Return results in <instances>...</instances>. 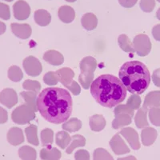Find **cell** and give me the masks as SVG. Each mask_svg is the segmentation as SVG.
Listing matches in <instances>:
<instances>
[{"label":"cell","instance_id":"cell-36","mask_svg":"<svg viewBox=\"0 0 160 160\" xmlns=\"http://www.w3.org/2000/svg\"><path fill=\"white\" fill-rule=\"evenodd\" d=\"M148 113L151 123L156 127H160V108H151L148 110Z\"/></svg>","mask_w":160,"mask_h":160},{"label":"cell","instance_id":"cell-7","mask_svg":"<svg viewBox=\"0 0 160 160\" xmlns=\"http://www.w3.org/2000/svg\"><path fill=\"white\" fill-rule=\"evenodd\" d=\"M22 66L25 72L30 76H38L42 71V64L40 61L34 56L27 57L23 60Z\"/></svg>","mask_w":160,"mask_h":160},{"label":"cell","instance_id":"cell-46","mask_svg":"<svg viewBox=\"0 0 160 160\" xmlns=\"http://www.w3.org/2000/svg\"><path fill=\"white\" fill-rule=\"evenodd\" d=\"M8 119V111L0 107V124L5 123Z\"/></svg>","mask_w":160,"mask_h":160},{"label":"cell","instance_id":"cell-27","mask_svg":"<svg viewBox=\"0 0 160 160\" xmlns=\"http://www.w3.org/2000/svg\"><path fill=\"white\" fill-rule=\"evenodd\" d=\"M71 142V137L67 131H58L55 135V142L61 149H66Z\"/></svg>","mask_w":160,"mask_h":160},{"label":"cell","instance_id":"cell-22","mask_svg":"<svg viewBox=\"0 0 160 160\" xmlns=\"http://www.w3.org/2000/svg\"><path fill=\"white\" fill-rule=\"evenodd\" d=\"M89 125L91 131L99 132L105 128L106 119L102 115H92L90 117Z\"/></svg>","mask_w":160,"mask_h":160},{"label":"cell","instance_id":"cell-45","mask_svg":"<svg viewBox=\"0 0 160 160\" xmlns=\"http://www.w3.org/2000/svg\"><path fill=\"white\" fill-rule=\"evenodd\" d=\"M138 0H118L120 5L125 8H131L136 4Z\"/></svg>","mask_w":160,"mask_h":160},{"label":"cell","instance_id":"cell-9","mask_svg":"<svg viewBox=\"0 0 160 160\" xmlns=\"http://www.w3.org/2000/svg\"><path fill=\"white\" fill-rule=\"evenodd\" d=\"M18 95L15 90L7 88L0 92V102L8 108H12L18 101Z\"/></svg>","mask_w":160,"mask_h":160},{"label":"cell","instance_id":"cell-18","mask_svg":"<svg viewBox=\"0 0 160 160\" xmlns=\"http://www.w3.org/2000/svg\"><path fill=\"white\" fill-rule=\"evenodd\" d=\"M43 59L53 66L62 65L64 62L63 55L57 51H46L43 55Z\"/></svg>","mask_w":160,"mask_h":160},{"label":"cell","instance_id":"cell-12","mask_svg":"<svg viewBox=\"0 0 160 160\" xmlns=\"http://www.w3.org/2000/svg\"><path fill=\"white\" fill-rule=\"evenodd\" d=\"M11 28L13 34L22 39H28L32 33L31 27L27 23H11Z\"/></svg>","mask_w":160,"mask_h":160},{"label":"cell","instance_id":"cell-37","mask_svg":"<svg viewBox=\"0 0 160 160\" xmlns=\"http://www.w3.org/2000/svg\"><path fill=\"white\" fill-rule=\"evenodd\" d=\"M127 105L134 111L138 110L141 106V98L137 94H132L127 101Z\"/></svg>","mask_w":160,"mask_h":160},{"label":"cell","instance_id":"cell-10","mask_svg":"<svg viewBox=\"0 0 160 160\" xmlns=\"http://www.w3.org/2000/svg\"><path fill=\"white\" fill-rule=\"evenodd\" d=\"M110 147L111 150L114 151L115 155H124V154H128L131 151L130 148H128V145L125 143L119 134H116L113 136V138L110 140Z\"/></svg>","mask_w":160,"mask_h":160},{"label":"cell","instance_id":"cell-32","mask_svg":"<svg viewBox=\"0 0 160 160\" xmlns=\"http://www.w3.org/2000/svg\"><path fill=\"white\" fill-rule=\"evenodd\" d=\"M8 75L9 79L15 82H20L23 78V74H22L21 68L15 65L11 66V68L8 69Z\"/></svg>","mask_w":160,"mask_h":160},{"label":"cell","instance_id":"cell-51","mask_svg":"<svg viewBox=\"0 0 160 160\" xmlns=\"http://www.w3.org/2000/svg\"><path fill=\"white\" fill-rule=\"evenodd\" d=\"M65 1H67V2H75V1H77V0H65Z\"/></svg>","mask_w":160,"mask_h":160},{"label":"cell","instance_id":"cell-38","mask_svg":"<svg viewBox=\"0 0 160 160\" xmlns=\"http://www.w3.org/2000/svg\"><path fill=\"white\" fill-rule=\"evenodd\" d=\"M43 82L44 83L48 86L57 85L58 82V79L56 73L54 71H49V72L46 73L43 76Z\"/></svg>","mask_w":160,"mask_h":160},{"label":"cell","instance_id":"cell-35","mask_svg":"<svg viewBox=\"0 0 160 160\" xmlns=\"http://www.w3.org/2000/svg\"><path fill=\"white\" fill-rule=\"evenodd\" d=\"M22 88L27 90V91H33V92H35L38 94V93L40 92V90H41V84L38 81L27 79L22 83Z\"/></svg>","mask_w":160,"mask_h":160},{"label":"cell","instance_id":"cell-44","mask_svg":"<svg viewBox=\"0 0 160 160\" xmlns=\"http://www.w3.org/2000/svg\"><path fill=\"white\" fill-rule=\"evenodd\" d=\"M152 81L156 87L160 88V68L154 71L152 74Z\"/></svg>","mask_w":160,"mask_h":160},{"label":"cell","instance_id":"cell-8","mask_svg":"<svg viewBox=\"0 0 160 160\" xmlns=\"http://www.w3.org/2000/svg\"><path fill=\"white\" fill-rule=\"evenodd\" d=\"M13 12L17 20H26L31 15V8L26 1L18 0L13 5Z\"/></svg>","mask_w":160,"mask_h":160},{"label":"cell","instance_id":"cell-39","mask_svg":"<svg viewBox=\"0 0 160 160\" xmlns=\"http://www.w3.org/2000/svg\"><path fill=\"white\" fill-rule=\"evenodd\" d=\"M134 111H135L129 108L127 104L126 105H117L114 110V114L115 115H118V114H127V115H130L131 118H133L135 115Z\"/></svg>","mask_w":160,"mask_h":160},{"label":"cell","instance_id":"cell-53","mask_svg":"<svg viewBox=\"0 0 160 160\" xmlns=\"http://www.w3.org/2000/svg\"><path fill=\"white\" fill-rule=\"evenodd\" d=\"M157 1H158V2H160V0H157Z\"/></svg>","mask_w":160,"mask_h":160},{"label":"cell","instance_id":"cell-4","mask_svg":"<svg viewBox=\"0 0 160 160\" xmlns=\"http://www.w3.org/2000/svg\"><path fill=\"white\" fill-rule=\"evenodd\" d=\"M97 68V62L95 58L87 56L80 62L79 68L81 70L78 76V81L84 89L88 90L91 88L94 81V72Z\"/></svg>","mask_w":160,"mask_h":160},{"label":"cell","instance_id":"cell-21","mask_svg":"<svg viewBox=\"0 0 160 160\" xmlns=\"http://www.w3.org/2000/svg\"><path fill=\"white\" fill-rule=\"evenodd\" d=\"M137 111H138L135 117V125L137 128L139 129H143V128L149 127V123L148 121V110L142 107Z\"/></svg>","mask_w":160,"mask_h":160},{"label":"cell","instance_id":"cell-25","mask_svg":"<svg viewBox=\"0 0 160 160\" xmlns=\"http://www.w3.org/2000/svg\"><path fill=\"white\" fill-rule=\"evenodd\" d=\"M115 119L113 120L112 127L113 129H119L125 126L130 125L132 122V118L127 114H118L115 115Z\"/></svg>","mask_w":160,"mask_h":160},{"label":"cell","instance_id":"cell-47","mask_svg":"<svg viewBox=\"0 0 160 160\" xmlns=\"http://www.w3.org/2000/svg\"><path fill=\"white\" fill-rule=\"evenodd\" d=\"M152 35L155 40L160 42V24L155 25L152 29Z\"/></svg>","mask_w":160,"mask_h":160},{"label":"cell","instance_id":"cell-24","mask_svg":"<svg viewBox=\"0 0 160 160\" xmlns=\"http://www.w3.org/2000/svg\"><path fill=\"white\" fill-rule=\"evenodd\" d=\"M81 23L87 31H93L98 25V18L92 13H87L82 15Z\"/></svg>","mask_w":160,"mask_h":160},{"label":"cell","instance_id":"cell-26","mask_svg":"<svg viewBox=\"0 0 160 160\" xmlns=\"http://www.w3.org/2000/svg\"><path fill=\"white\" fill-rule=\"evenodd\" d=\"M25 134L28 142L34 146L39 145L38 138V128L35 124H31L25 129Z\"/></svg>","mask_w":160,"mask_h":160},{"label":"cell","instance_id":"cell-30","mask_svg":"<svg viewBox=\"0 0 160 160\" xmlns=\"http://www.w3.org/2000/svg\"><path fill=\"white\" fill-rule=\"evenodd\" d=\"M118 43L120 48L125 52L128 53H135V48L133 46V42L130 40L129 37L127 35H120L118 38Z\"/></svg>","mask_w":160,"mask_h":160},{"label":"cell","instance_id":"cell-14","mask_svg":"<svg viewBox=\"0 0 160 160\" xmlns=\"http://www.w3.org/2000/svg\"><path fill=\"white\" fill-rule=\"evenodd\" d=\"M8 141L13 146H18L24 142V135L22 130L18 128H12L8 131Z\"/></svg>","mask_w":160,"mask_h":160},{"label":"cell","instance_id":"cell-6","mask_svg":"<svg viewBox=\"0 0 160 160\" xmlns=\"http://www.w3.org/2000/svg\"><path fill=\"white\" fill-rule=\"evenodd\" d=\"M133 46L138 56H147L151 51V40L148 35L143 34H140L135 37L133 40Z\"/></svg>","mask_w":160,"mask_h":160},{"label":"cell","instance_id":"cell-3","mask_svg":"<svg viewBox=\"0 0 160 160\" xmlns=\"http://www.w3.org/2000/svg\"><path fill=\"white\" fill-rule=\"evenodd\" d=\"M119 79L130 93L141 95L151 82V75L147 66L139 61H129L120 68Z\"/></svg>","mask_w":160,"mask_h":160},{"label":"cell","instance_id":"cell-13","mask_svg":"<svg viewBox=\"0 0 160 160\" xmlns=\"http://www.w3.org/2000/svg\"><path fill=\"white\" fill-rule=\"evenodd\" d=\"M58 76V82H60L64 87L68 88L72 82L73 78L75 76V73L72 69L69 68H63L55 71Z\"/></svg>","mask_w":160,"mask_h":160},{"label":"cell","instance_id":"cell-2","mask_svg":"<svg viewBox=\"0 0 160 160\" xmlns=\"http://www.w3.org/2000/svg\"><path fill=\"white\" fill-rule=\"evenodd\" d=\"M91 94L98 103L112 108L123 102L127 89L118 78L112 75H102L93 81Z\"/></svg>","mask_w":160,"mask_h":160},{"label":"cell","instance_id":"cell-50","mask_svg":"<svg viewBox=\"0 0 160 160\" xmlns=\"http://www.w3.org/2000/svg\"><path fill=\"white\" fill-rule=\"evenodd\" d=\"M156 17H157V18H158V20H160V8H158V11H157Z\"/></svg>","mask_w":160,"mask_h":160},{"label":"cell","instance_id":"cell-52","mask_svg":"<svg viewBox=\"0 0 160 160\" xmlns=\"http://www.w3.org/2000/svg\"><path fill=\"white\" fill-rule=\"evenodd\" d=\"M3 1H7V2H12L14 0H3Z\"/></svg>","mask_w":160,"mask_h":160},{"label":"cell","instance_id":"cell-23","mask_svg":"<svg viewBox=\"0 0 160 160\" xmlns=\"http://www.w3.org/2000/svg\"><path fill=\"white\" fill-rule=\"evenodd\" d=\"M35 21L38 25L41 27H46L49 25L51 21V14L48 11L43 9L37 10L34 15Z\"/></svg>","mask_w":160,"mask_h":160},{"label":"cell","instance_id":"cell-34","mask_svg":"<svg viewBox=\"0 0 160 160\" xmlns=\"http://www.w3.org/2000/svg\"><path fill=\"white\" fill-rule=\"evenodd\" d=\"M93 160H114V158L107 150L103 148H97L94 151Z\"/></svg>","mask_w":160,"mask_h":160},{"label":"cell","instance_id":"cell-5","mask_svg":"<svg viewBox=\"0 0 160 160\" xmlns=\"http://www.w3.org/2000/svg\"><path fill=\"white\" fill-rule=\"evenodd\" d=\"M35 118V112L27 104H22L15 108L11 114V119L18 125H25Z\"/></svg>","mask_w":160,"mask_h":160},{"label":"cell","instance_id":"cell-43","mask_svg":"<svg viewBox=\"0 0 160 160\" xmlns=\"http://www.w3.org/2000/svg\"><path fill=\"white\" fill-rule=\"evenodd\" d=\"M67 88L74 95H78L80 94V92H81V88H80V86L78 85V82H75V81H72V82Z\"/></svg>","mask_w":160,"mask_h":160},{"label":"cell","instance_id":"cell-40","mask_svg":"<svg viewBox=\"0 0 160 160\" xmlns=\"http://www.w3.org/2000/svg\"><path fill=\"white\" fill-rule=\"evenodd\" d=\"M140 8L144 12H151L155 7V0H141L140 1Z\"/></svg>","mask_w":160,"mask_h":160},{"label":"cell","instance_id":"cell-17","mask_svg":"<svg viewBox=\"0 0 160 160\" xmlns=\"http://www.w3.org/2000/svg\"><path fill=\"white\" fill-rule=\"evenodd\" d=\"M59 19L64 23H70L75 19V11L70 6H62L58 11Z\"/></svg>","mask_w":160,"mask_h":160},{"label":"cell","instance_id":"cell-15","mask_svg":"<svg viewBox=\"0 0 160 160\" xmlns=\"http://www.w3.org/2000/svg\"><path fill=\"white\" fill-rule=\"evenodd\" d=\"M157 136H158V132L156 130L150 127L143 128L141 132L142 142L145 147H149L152 145L155 142Z\"/></svg>","mask_w":160,"mask_h":160},{"label":"cell","instance_id":"cell-41","mask_svg":"<svg viewBox=\"0 0 160 160\" xmlns=\"http://www.w3.org/2000/svg\"><path fill=\"white\" fill-rule=\"evenodd\" d=\"M0 18L3 20H8L11 18V11L8 4L0 2Z\"/></svg>","mask_w":160,"mask_h":160},{"label":"cell","instance_id":"cell-28","mask_svg":"<svg viewBox=\"0 0 160 160\" xmlns=\"http://www.w3.org/2000/svg\"><path fill=\"white\" fill-rule=\"evenodd\" d=\"M62 128L63 131L69 133L76 132L82 128V122L77 118H70L62 124Z\"/></svg>","mask_w":160,"mask_h":160},{"label":"cell","instance_id":"cell-20","mask_svg":"<svg viewBox=\"0 0 160 160\" xmlns=\"http://www.w3.org/2000/svg\"><path fill=\"white\" fill-rule=\"evenodd\" d=\"M20 96L22 97L24 100L25 104L29 106L33 111L36 112L38 111V106H37V101H38V96L37 93L33 91H22L20 92Z\"/></svg>","mask_w":160,"mask_h":160},{"label":"cell","instance_id":"cell-49","mask_svg":"<svg viewBox=\"0 0 160 160\" xmlns=\"http://www.w3.org/2000/svg\"><path fill=\"white\" fill-rule=\"evenodd\" d=\"M118 160H137V159L135 156L130 155V156L125 157V158H118Z\"/></svg>","mask_w":160,"mask_h":160},{"label":"cell","instance_id":"cell-42","mask_svg":"<svg viewBox=\"0 0 160 160\" xmlns=\"http://www.w3.org/2000/svg\"><path fill=\"white\" fill-rule=\"evenodd\" d=\"M75 160H90V154L86 150H78L75 154Z\"/></svg>","mask_w":160,"mask_h":160},{"label":"cell","instance_id":"cell-16","mask_svg":"<svg viewBox=\"0 0 160 160\" xmlns=\"http://www.w3.org/2000/svg\"><path fill=\"white\" fill-rule=\"evenodd\" d=\"M142 107L148 110L151 108H160V91H151L148 93L146 95Z\"/></svg>","mask_w":160,"mask_h":160},{"label":"cell","instance_id":"cell-33","mask_svg":"<svg viewBox=\"0 0 160 160\" xmlns=\"http://www.w3.org/2000/svg\"><path fill=\"white\" fill-rule=\"evenodd\" d=\"M41 142L45 148L51 147L54 142V132L50 128H45L41 131Z\"/></svg>","mask_w":160,"mask_h":160},{"label":"cell","instance_id":"cell-29","mask_svg":"<svg viewBox=\"0 0 160 160\" xmlns=\"http://www.w3.org/2000/svg\"><path fill=\"white\" fill-rule=\"evenodd\" d=\"M18 155L22 160H36L37 152L29 146H23L18 150Z\"/></svg>","mask_w":160,"mask_h":160},{"label":"cell","instance_id":"cell-48","mask_svg":"<svg viewBox=\"0 0 160 160\" xmlns=\"http://www.w3.org/2000/svg\"><path fill=\"white\" fill-rule=\"evenodd\" d=\"M6 30H7V26H6V24L0 21V35L4 34Z\"/></svg>","mask_w":160,"mask_h":160},{"label":"cell","instance_id":"cell-31","mask_svg":"<svg viewBox=\"0 0 160 160\" xmlns=\"http://www.w3.org/2000/svg\"><path fill=\"white\" fill-rule=\"evenodd\" d=\"M86 145V138L82 135H75L71 137V142L66 149L67 154H71L77 148H81Z\"/></svg>","mask_w":160,"mask_h":160},{"label":"cell","instance_id":"cell-19","mask_svg":"<svg viewBox=\"0 0 160 160\" xmlns=\"http://www.w3.org/2000/svg\"><path fill=\"white\" fill-rule=\"evenodd\" d=\"M61 155V151L58 148H51V146L40 151V158L42 160H59Z\"/></svg>","mask_w":160,"mask_h":160},{"label":"cell","instance_id":"cell-1","mask_svg":"<svg viewBox=\"0 0 160 160\" xmlns=\"http://www.w3.org/2000/svg\"><path fill=\"white\" fill-rule=\"evenodd\" d=\"M37 106L38 112L46 121L61 124L71 115L73 101L68 90L51 87L39 93Z\"/></svg>","mask_w":160,"mask_h":160},{"label":"cell","instance_id":"cell-11","mask_svg":"<svg viewBox=\"0 0 160 160\" xmlns=\"http://www.w3.org/2000/svg\"><path fill=\"white\" fill-rule=\"evenodd\" d=\"M119 135H122L124 138L127 139L128 143L131 147L133 150H138L140 148L139 138H138V134L135 129L131 128H122L119 131Z\"/></svg>","mask_w":160,"mask_h":160}]
</instances>
